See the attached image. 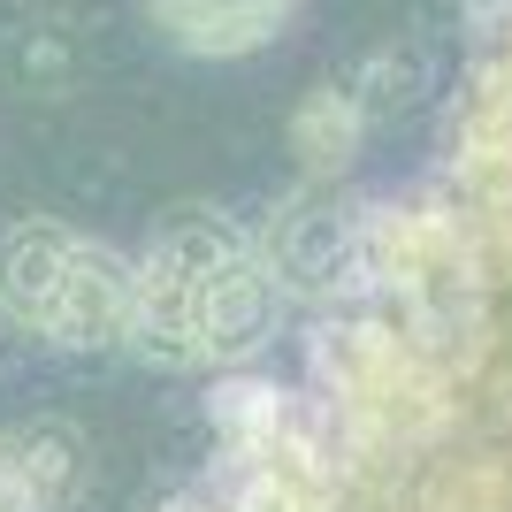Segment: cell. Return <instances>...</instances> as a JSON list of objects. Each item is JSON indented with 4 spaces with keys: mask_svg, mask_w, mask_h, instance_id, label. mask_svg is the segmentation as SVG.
<instances>
[{
    "mask_svg": "<svg viewBox=\"0 0 512 512\" xmlns=\"http://www.w3.org/2000/svg\"><path fill=\"white\" fill-rule=\"evenodd\" d=\"M138 268V306H130V344L153 367H214L245 375L276 352L283 291L268 283L253 253V230L222 207H176L153 222Z\"/></svg>",
    "mask_w": 512,
    "mask_h": 512,
    "instance_id": "obj_1",
    "label": "cell"
},
{
    "mask_svg": "<svg viewBox=\"0 0 512 512\" xmlns=\"http://www.w3.org/2000/svg\"><path fill=\"white\" fill-rule=\"evenodd\" d=\"M130 306H138V268L100 237H77L54 283L39 344L54 352H123L130 344Z\"/></svg>",
    "mask_w": 512,
    "mask_h": 512,
    "instance_id": "obj_2",
    "label": "cell"
},
{
    "mask_svg": "<svg viewBox=\"0 0 512 512\" xmlns=\"http://www.w3.org/2000/svg\"><path fill=\"white\" fill-rule=\"evenodd\" d=\"M85 482V436L69 421L0 428V512H62Z\"/></svg>",
    "mask_w": 512,
    "mask_h": 512,
    "instance_id": "obj_3",
    "label": "cell"
},
{
    "mask_svg": "<svg viewBox=\"0 0 512 512\" xmlns=\"http://www.w3.org/2000/svg\"><path fill=\"white\" fill-rule=\"evenodd\" d=\"M299 0H146L153 31L184 54H207V62H230V54H253V46L283 39Z\"/></svg>",
    "mask_w": 512,
    "mask_h": 512,
    "instance_id": "obj_4",
    "label": "cell"
},
{
    "mask_svg": "<svg viewBox=\"0 0 512 512\" xmlns=\"http://www.w3.org/2000/svg\"><path fill=\"white\" fill-rule=\"evenodd\" d=\"M69 245H77V230L46 222V214H31V222H16V230L0 237V321H8L16 337H31V344H39V329H46V306H54V283H62Z\"/></svg>",
    "mask_w": 512,
    "mask_h": 512,
    "instance_id": "obj_5",
    "label": "cell"
},
{
    "mask_svg": "<svg viewBox=\"0 0 512 512\" xmlns=\"http://www.w3.org/2000/svg\"><path fill=\"white\" fill-rule=\"evenodd\" d=\"M367 146V123L360 107L344 100V85H314L299 107H291V153H299L306 184H337Z\"/></svg>",
    "mask_w": 512,
    "mask_h": 512,
    "instance_id": "obj_6",
    "label": "cell"
},
{
    "mask_svg": "<svg viewBox=\"0 0 512 512\" xmlns=\"http://www.w3.org/2000/svg\"><path fill=\"white\" fill-rule=\"evenodd\" d=\"M421 92H428V54H421L413 39L367 46L360 69L344 77V100L360 107V123H367V130H383V123H398L406 107H421Z\"/></svg>",
    "mask_w": 512,
    "mask_h": 512,
    "instance_id": "obj_7",
    "label": "cell"
},
{
    "mask_svg": "<svg viewBox=\"0 0 512 512\" xmlns=\"http://www.w3.org/2000/svg\"><path fill=\"white\" fill-rule=\"evenodd\" d=\"M77 69H85V46L69 39V23H23L8 39V77L39 100H62L77 85Z\"/></svg>",
    "mask_w": 512,
    "mask_h": 512,
    "instance_id": "obj_8",
    "label": "cell"
},
{
    "mask_svg": "<svg viewBox=\"0 0 512 512\" xmlns=\"http://www.w3.org/2000/svg\"><path fill=\"white\" fill-rule=\"evenodd\" d=\"M8 352H16V329H8V321H0V360H8Z\"/></svg>",
    "mask_w": 512,
    "mask_h": 512,
    "instance_id": "obj_9",
    "label": "cell"
}]
</instances>
